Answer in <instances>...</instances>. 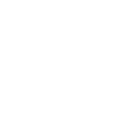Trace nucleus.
Here are the masks:
<instances>
[]
</instances>
